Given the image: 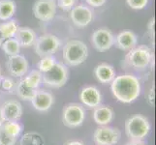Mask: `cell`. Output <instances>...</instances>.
Masks as SVG:
<instances>
[{
    "label": "cell",
    "mask_w": 156,
    "mask_h": 145,
    "mask_svg": "<svg viewBox=\"0 0 156 145\" xmlns=\"http://www.w3.org/2000/svg\"><path fill=\"white\" fill-rule=\"evenodd\" d=\"M121 137L120 131L116 128L100 126L93 133L94 142L97 145H115Z\"/></svg>",
    "instance_id": "ba28073f"
},
{
    "label": "cell",
    "mask_w": 156,
    "mask_h": 145,
    "mask_svg": "<svg viewBox=\"0 0 156 145\" xmlns=\"http://www.w3.org/2000/svg\"><path fill=\"white\" fill-rule=\"evenodd\" d=\"M7 68L11 76L16 78H21L25 76L28 71V62L23 55L9 56L7 61Z\"/></svg>",
    "instance_id": "7c38bea8"
},
{
    "label": "cell",
    "mask_w": 156,
    "mask_h": 145,
    "mask_svg": "<svg viewBox=\"0 0 156 145\" xmlns=\"http://www.w3.org/2000/svg\"><path fill=\"white\" fill-rule=\"evenodd\" d=\"M152 59L151 50L146 46H140L134 47L128 52L125 57V61L129 66L136 70L146 69Z\"/></svg>",
    "instance_id": "5b68a950"
},
{
    "label": "cell",
    "mask_w": 156,
    "mask_h": 145,
    "mask_svg": "<svg viewBox=\"0 0 156 145\" xmlns=\"http://www.w3.org/2000/svg\"><path fill=\"white\" fill-rule=\"evenodd\" d=\"M14 38L17 40L20 47H28L35 44L37 36L35 32L29 27H19Z\"/></svg>",
    "instance_id": "ac0fdd59"
},
{
    "label": "cell",
    "mask_w": 156,
    "mask_h": 145,
    "mask_svg": "<svg viewBox=\"0 0 156 145\" xmlns=\"http://www.w3.org/2000/svg\"><path fill=\"white\" fill-rule=\"evenodd\" d=\"M23 79L28 87L37 90L42 82V73H40L38 70H33Z\"/></svg>",
    "instance_id": "cb8c5ba5"
},
{
    "label": "cell",
    "mask_w": 156,
    "mask_h": 145,
    "mask_svg": "<svg viewBox=\"0 0 156 145\" xmlns=\"http://www.w3.org/2000/svg\"><path fill=\"white\" fill-rule=\"evenodd\" d=\"M63 60L68 66H78L83 63L88 56L87 46L80 40L67 42L62 50Z\"/></svg>",
    "instance_id": "7a4b0ae2"
},
{
    "label": "cell",
    "mask_w": 156,
    "mask_h": 145,
    "mask_svg": "<svg viewBox=\"0 0 156 145\" xmlns=\"http://www.w3.org/2000/svg\"><path fill=\"white\" fill-rule=\"evenodd\" d=\"M5 121H18L23 115V107L18 101L10 100L0 106Z\"/></svg>",
    "instance_id": "9a60e30c"
},
{
    "label": "cell",
    "mask_w": 156,
    "mask_h": 145,
    "mask_svg": "<svg viewBox=\"0 0 156 145\" xmlns=\"http://www.w3.org/2000/svg\"><path fill=\"white\" fill-rule=\"evenodd\" d=\"M149 131V122L142 114L133 115L125 122V133L130 140H144Z\"/></svg>",
    "instance_id": "3957f363"
},
{
    "label": "cell",
    "mask_w": 156,
    "mask_h": 145,
    "mask_svg": "<svg viewBox=\"0 0 156 145\" xmlns=\"http://www.w3.org/2000/svg\"><path fill=\"white\" fill-rule=\"evenodd\" d=\"M1 47L5 54L8 56L18 55L20 54V46L15 38H11V39H7L3 41Z\"/></svg>",
    "instance_id": "603a6c76"
},
{
    "label": "cell",
    "mask_w": 156,
    "mask_h": 145,
    "mask_svg": "<svg viewBox=\"0 0 156 145\" xmlns=\"http://www.w3.org/2000/svg\"><path fill=\"white\" fill-rule=\"evenodd\" d=\"M2 128L5 133H8L10 136L16 138L20 135L21 131H23V127L17 121H5L2 125Z\"/></svg>",
    "instance_id": "d4e9b609"
},
{
    "label": "cell",
    "mask_w": 156,
    "mask_h": 145,
    "mask_svg": "<svg viewBox=\"0 0 156 145\" xmlns=\"http://www.w3.org/2000/svg\"><path fill=\"white\" fill-rule=\"evenodd\" d=\"M138 43L137 36L132 31H122L115 38V44L121 50H131L136 47Z\"/></svg>",
    "instance_id": "2e32d148"
},
{
    "label": "cell",
    "mask_w": 156,
    "mask_h": 145,
    "mask_svg": "<svg viewBox=\"0 0 156 145\" xmlns=\"http://www.w3.org/2000/svg\"><path fill=\"white\" fill-rule=\"evenodd\" d=\"M153 27H154V19H151V20H150V22L148 24V28H149V31L150 33H151V35L153 36L154 32H153Z\"/></svg>",
    "instance_id": "836d02e7"
},
{
    "label": "cell",
    "mask_w": 156,
    "mask_h": 145,
    "mask_svg": "<svg viewBox=\"0 0 156 145\" xmlns=\"http://www.w3.org/2000/svg\"><path fill=\"white\" fill-rule=\"evenodd\" d=\"M15 88H16L17 95L23 101H31V99L33 98L35 92L37 91L35 89H32V88L28 87L27 85L25 84V82L23 81V79L20 80V81L18 82V84L15 86Z\"/></svg>",
    "instance_id": "7402d4cb"
},
{
    "label": "cell",
    "mask_w": 156,
    "mask_h": 145,
    "mask_svg": "<svg viewBox=\"0 0 156 145\" xmlns=\"http://www.w3.org/2000/svg\"><path fill=\"white\" fill-rule=\"evenodd\" d=\"M80 100L83 105L89 107V109H95L101 105L102 95L96 87L87 86L83 88L80 91Z\"/></svg>",
    "instance_id": "5bb4252c"
},
{
    "label": "cell",
    "mask_w": 156,
    "mask_h": 145,
    "mask_svg": "<svg viewBox=\"0 0 156 145\" xmlns=\"http://www.w3.org/2000/svg\"><path fill=\"white\" fill-rule=\"evenodd\" d=\"M30 102L36 110L45 112L52 106L53 103H55V97L52 96L51 93L48 92L46 90L37 89Z\"/></svg>",
    "instance_id": "4fadbf2b"
},
{
    "label": "cell",
    "mask_w": 156,
    "mask_h": 145,
    "mask_svg": "<svg viewBox=\"0 0 156 145\" xmlns=\"http://www.w3.org/2000/svg\"><path fill=\"white\" fill-rule=\"evenodd\" d=\"M85 119L83 106L77 103H70L65 105L62 113V121L68 128H77L83 124Z\"/></svg>",
    "instance_id": "8992f818"
},
{
    "label": "cell",
    "mask_w": 156,
    "mask_h": 145,
    "mask_svg": "<svg viewBox=\"0 0 156 145\" xmlns=\"http://www.w3.org/2000/svg\"><path fill=\"white\" fill-rule=\"evenodd\" d=\"M91 43L97 50L103 52L114 46L115 36L106 28H100L95 30L91 36Z\"/></svg>",
    "instance_id": "9c48e42d"
},
{
    "label": "cell",
    "mask_w": 156,
    "mask_h": 145,
    "mask_svg": "<svg viewBox=\"0 0 156 145\" xmlns=\"http://www.w3.org/2000/svg\"><path fill=\"white\" fill-rule=\"evenodd\" d=\"M94 74L99 82L107 84L111 83L115 78V71L109 64L102 63L95 68Z\"/></svg>",
    "instance_id": "d6986e66"
},
{
    "label": "cell",
    "mask_w": 156,
    "mask_h": 145,
    "mask_svg": "<svg viewBox=\"0 0 156 145\" xmlns=\"http://www.w3.org/2000/svg\"><path fill=\"white\" fill-rule=\"evenodd\" d=\"M154 101H155V95H154V86H152L150 88V90L148 91L147 96V102L149 105V106L153 107L154 106Z\"/></svg>",
    "instance_id": "4dcf8cb0"
},
{
    "label": "cell",
    "mask_w": 156,
    "mask_h": 145,
    "mask_svg": "<svg viewBox=\"0 0 156 145\" xmlns=\"http://www.w3.org/2000/svg\"><path fill=\"white\" fill-rule=\"evenodd\" d=\"M126 3L134 10H141L147 6L148 0H126Z\"/></svg>",
    "instance_id": "83f0119b"
},
{
    "label": "cell",
    "mask_w": 156,
    "mask_h": 145,
    "mask_svg": "<svg viewBox=\"0 0 156 145\" xmlns=\"http://www.w3.org/2000/svg\"><path fill=\"white\" fill-rule=\"evenodd\" d=\"M55 63L56 61L53 55L41 57V60L38 63V71L42 74H44L48 71H50Z\"/></svg>",
    "instance_id": "484cf974"
},
{
    "label": "cell",
    "mask_w": 156,
    "mask_h": 145,
    "mask_svg": "<svg viewBox=\"0 0 156 145\" xmlns=\"http://www.w3.org/2000/svg\"><path fill=\"white\" fill-rule=\"evenodd\" d=\"M3 39H2V37L1 36H0V47H1V45H2V43H3Z\"/></svg>",
    "instance_id": "8d00e7d4"
},
{
    "label": "cell",
    "mask_w": 156,
    "mask_h": 145,
    "mask_svg": "<svg viewBox=\"0 0 156 145\" xmlns=\"http://www.w3.org/2000/svg\"><path fill=\"white\" fill-rule=\"evenodd\" d=\"M125 145H147V143L144 140H130Z\"/></svg>",
    "instance_id": "d6a6232c"
},
{
    "label": "cell",
    "mask_w": 156,
    "mask_h": 145,
    "mask_svg": "<svg viewBox=\"0 0 156 145\" xmlns=\"http://www.w3.org/2000/svg\"><path fill=\"white\" fill-rule=\"evenodd\" d=\"M64 145H84V144L80 141H70V142L65 143Z\"/></svg>",
    "instance_id": "e575fe53"
},
{
    "label": "cell",
    "mask_w": 156,
    "mask_h": 145,
    "mask_svg": "<svg viewBox=\"0 0 156 145\" xmlns=\"http://www.w3.org/2000/svg\"><path fill=\"white\" fill-rule=\"evenodd\" d=\"M17 138L10 136L5 133L2 126H0V145H15Z\"/></svg>",
    "instance_id": "4316f807"
},
{
    "label": "cell",
    "mask_w": 156,
    "mask_h": 145,
    "mask_svg": "<svg viewBox=\"0 0 156 145\" xmlns=\"http://www.w3.org/2000/svg\"><path fill=\"white\" fill-rule=\"evenodd\" d=\"M35 52L40 57L53 55L60 47L61 42L55 35L44 34L35 41Z\"/></svg>",
    "instance_id": "52a82bcc"
},
{
    "label": "cell",
    "mask_w": 156,
    "mask_h": 145,
    "mask_svg": "<svg viewBox=\"0 0 156 145\" xmlns=\"http://www.w3.org/2000/svg\"><path fill=\"white\" fill-rule=\"evenodd\" d=\"M68 80V70L61 63L56 62L52 68L42 74V82L51 88L62 87Z\"/></svg>",
    "instance_id": "277c9868"
},
{
    "label": "cell",
    "mask_w": 156,
    "mask_h": 145,
    "mask_svg": "<svg viewBox=\"0 0 156 145\" xmlns=\"http://www.w3.org/2000/svg\"><path fill=\"white\" fill-rule=\"evenodd\" d=\"M19 28V25L16 22V20H8L5 22L0 23V36L2 37V39L5 41L7 39L14 38Z\"/></svg>",
    "instance_id": "ffe728a7"
},
{
    "label": "cell",
    "mask_w": 156,
    "mask_h": 145,
    "mask_svg": "<svg viewBox=\"0 0 156 145\" xmlns=\"http://www.w3.org/2000/svg\"><path fill=\"white\" fill-rule=\"evenodd\" d=\"M106 1L107 0H87V2L90 5V6L95 7V8L103 6V5L106 3Z\"/></svg>",
    "instance_id": "1f68e13d"
},
{
    "label": "cell",
    "mask_w": 156,
    "mask_h": 145,
    "mask_svg": "<svg viewBox=\"0 0 156 145\" xmlns=\"http://www.w3.org/2000/svg\"><path fill=\"white\" fill-rule=\"evenodd\" d=\"M4 122H5V120H4L3 115H2V111H1V109H0V126H2Z\"/></svg>",
    "instance_id": "d590c367"
},
{
    "label": "cell",
    "mask_w": 156,
    "mask_h": 145,
    "mask_svg": "<svg viewBox=\"0 0 156 145\" xmlns=\"http://www.w3.org/2000/svg\"><path fill=\"white\" fill-rule=\"evenodd\" d=\"M16 12V3L13 0H0V19L9 20Z\"/></svg>",
    "instance_id": "44dd1931"
},
{
    "label": "cell",
    "mask_w": 156,
    "mask_h": 145,
    "mask_svg": "<svg viewBox=\"0 0 156 145\" xmlns=\"http://www.w3.org/2000/svg\"><path fill=\"white\" fill-rule=\"evenodd\" d=\"M1 86L4 90L12 91L15 88V83L10 78H1Z\"/></svg>",
    "instance_id": "f1b7e54d"
},
{
    "label": "cell",
    "mask_w": 156,
    "mask_h": 145,
    "mask_svg": "<svg viewBox=\"0 0 156 145\" xmlns=\"http://www.w3.org/2000/svg\"><path fill=\"white\" fill-rule=\"evenodd\" d=\"M0 78H1V70H0Z\"/></svg>",
    "instance_id": "74e56055"
},
{
    "label": "cell",
    "mask_w": 156,
    "mask_h": 145,
    "mask_svg": "<svg viewBox=\"0 0 156 145\" xmlns=\"http://www.w3.org/2000/svg\"><path fill=\"white\" fill-rule=\"evenodd\" d=\"M112 93L117 101L123 104H131L141 94V82L132 74H122L114 78L111 82Z\"/></svg>",
    "instance_id": "6da1fadb"
},
{
    "label": "cell",
    "mask_w": 156,
    "mask_h": 145,
    "mask_svg": "<svg viewBox=\"0 0 156 145\" xmlns=\"http://www.w3.org/2000/svg\"><path fill=\"white\" fill-rule=\"evenodd\" d=\"M114 110L109 105H98L93 111V120L99 126H107L114 119Z\"/></svg>",
    "instance_id": "e0dca14e"
},
{
    "label": "cell",
    "mask_w": 156,
    "mask_h": 145,
    "mask_svg": "<svg viewBox=\"0 0 156 145\" xmlns=\"http://www.w3.org/2000/svg\"><path fill=\"white\" fill-rule=\"evenodd\" d=\"M0 87H1V78H0Z\"/></svg>",
    "instance_id": "f35d334b"
},
{
    "label": "cell",
    "mask_w": 156,
    "mask_h": 145,
    "mask_svg": "<svg viewBox=\"0 0 156 145\" xmlns=\"http://www.w3.org/2000/svg\"><path fill=\"white\" fill-rule=\"evenodd\" d=\"M55 3L53 0H38L33 5V14L36 19L48 21L55 15Z\"/></svg>",
    "instance_id": "30bf717a"
},
{
    "label": "cell",
    "mask_w": 156,
    "mask_h": 145,
    "mask_svg": "<svg viewBox=\"0 0 156 145\" xmlns=\"http://www.w3.org/2000/svg\"><path fill=\"white\" fill-rule=\"evenodd\" d=\"M70 18L75 25L79 27H84L92 21L93 13L88 7L83 6V5H78L72 8Z\"/></svg>",
    "instance_id": "8fae6325"
},
{
    "label": "cell",
    "mask_w": 156,
    "mask_h": 145,
    "mask_svg": "<svg viewBox=\"0 0 156 145\" xmlns=\"http://www.w3.org/2000/svg\"><path fill=\"white\" fill-rule=\"evenodd\" d=\"M75 5V0H58V6L62 10L68 11Z\"/></svg>",
    "instance_id": "f546056e"
}]
</instances>
